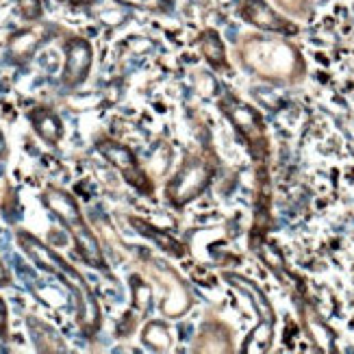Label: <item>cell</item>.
<instances>
[{"label": "cell", "mask_w": 354, "mask_h": 354, "mask_svg": "<svg viewBox=\"0 0 354 354\" xmlns=\"http://www.w3.org/2000/svg\"><path fill=\"white\" fill-rule=\"evenodd\" d=\"M241 66L272 83H296L304 76V57L294 44L276 35H245L239 46Z\"/></svg>", "instance_id": "cell-1"}, {"label": "cell", "mask_w": 354, "mask_h": 354, "mask_svg": "<svg viewBox=\"0 0 354 354\" xmlns=\"http://www.w3.org/2000/svg\"><path fill=\"white\" fill-rule=\"evenodd\" d=\"M15 239H18L20 248L30 259H33L35 266H39L41 270L59 276V279L68 285V289L72 291V296H74L76 322H79L81 330L87 337L94 335L98 330V326H100V306H98V302H96L94 294H91V289L85 283L83 276L76 272L68 263V261L61 259L55 250H50L44 241H39L37 237H33V235L24 233V230H20V233L15 235Z\"/></svg>", "instance_id": "cell-2"}, {"label": "cell", "mask_w": 354, "mask_h": 354, "mask_svg": "<svg viewBox=\"0 0 354 354\" xmlns=\"http://www.w3.org/2000/svg\"><path fill=\"white\" fill-rule=\"evenodd\" d=\"M41 200H44V205L48 207L61 222H64V226L68 228V233L74 239L76 252L81 254V259L85 261V263L91 268L104 270V257L100 250V243H98L96 235L91 233V228L85 224L83 213L79 209V203L74 200V196L64 192V189L50 187V189L44 192Z\"/></svg>", "instance_id": "cell-3"}, {"label": "cell", "mask_w": 354, "mask_h": 354, "mask_svg": "<svg viewBox=\"0 0 354 354\" xmlns=\"http://www.w3.org/2000/svg\"><path fill=\"white\" fill-rule=\"evenodd\" d=\"M213 178V165L200 155H189L183 161L180 170L167 183L165 196L174 207H185L203 194Z\"/></svg>", "instance_id": "cell-4"}, {"label": "cell", "mask_w": 354, "mask_h": 354, "mask_svg": "<svg viewBox=\"0 0 354 354\" xmlns=\"http://www.w3.org/2000/svg\"><path fill=\"white\" fill-rule=\"evenodd\" d=\"M220 109L230 120V124L237 129V133L245 140V144L250 146L252 157L263 159L268 152V146H266V133H263L261 115L252 109V106L243 104L241 100H235L230 96L220 100Z\"/></svg>", "instance_id": "cell-5"}, {"label": "cell", "mask_w": 354, "mask_h": 354, "mask_svg": "<svg viewBox=\"0 0 354 354\" xmlns=\"http://www.w3.org/2000/svg\"><path fill=\"white\" fill-rule=\"evenodd\" d=\"M96 148L100 150V155L109 161L122 176L127 178V183L133 185L137 192L152 194V180L140 167V163H137V157L133 155L131 148H127L124 144H120V142H113V140H100L96 144Z\"/></svg>", "instance_id": "cell-6"}, {"label": "cell", "mask_w": 354, "mask_h": 354, "mask_svg": "<svg viewBox=\"0 0 354 354\" xmlns=\"http://www.w3.org/2000/svg\"><path fill=\"white\" fill-rule=\"evenodd\" d=\"M241 18L252 24L259 30H266V33H281V35H296L298 26L294 22H289L287 18L272 9L266 0H243L239 7Z\"/></svg>", "instance_id": "cell-7"}, {"label": "cell", "mask_w": 354, "mask_h": 354, "mask_svg": "<svg viewBox=\"0 0 354 354\" xmlns=\"http://www.w3.org/2000/svg\"><path fill=\"white\" fill-rule=\"evenodd\" d=\"M64 50H66V64H64V74H61V83L70 89L79 87L89 76L91 61H94L91 44L83 37H70L64 46Z\"/></svg>", "instance_id": "cell-8"}, {"label": "cell", "mask_w": 354, "mask_h": 354, "mask_svg": "<svg viewBox=\"0 0 354 354\" xmlns=\"http://www.w3.org/2000/svg\"><path fill=\"white\" fill-rule=\"evenodd\" d=\"M46 39H48V28L46 26H30V28L18 30V33H13L7 41L9 59L15 61V64H24V61H28L37 53V48Z\"/></svg>", "instance_id": "cell-9"}, {"label": "cell", "mask_w": 354, "mask_h": 354, "mask_svg": "<svg viewBox=\"0 0 354 354\" xmlns=\"http://www.w3.org/2000/svg\"><path fill=\"white\" fill-rule=\"evenodd\" d=\"M159 281L170 287V296H165V300H163V313L170 317H180L183 313H187V309L192 306V298L178 276H174L170 270H167L163 276H159Z\"/></svg>", "instance_id": "cell-10"}, {"label": "cell", "mask_w": 354, "mask_h": 354, "mask_svg": "<svg viewBox=\"0 0 354 354\" xmlns=\"http://www.w3.org/2000/svg\"><path fill=\"white\" fill-rule=\"evenodd\" d=\"M224 279H226L230 285H233V287H237L239 291H243V294L252 300V304H254V309H257L261 322H268V324H274V309H272V304H270V300L266 298L263 291H261L252 281H248L245 276H239V274H224Z\"/></svg>", "instance_id": "cell-11"}, {"label": "cell", "mask_w": 354, "mask_h": 354, "mask_svg": "<svg viewBox=\"0 0 354 354\" xmlns=\"http://www.w3.org/2000/svg\"><path fill=\"white\" fill-rule=\"evenodd\" d=\"M28 120H30V124H33L35 133L46 144L55 146L61 142V137H64V124H61V120L50 109L37 106V109H33L28 113Z\"/></svg>", "instance_id": "cell-12"}, {"label": "cell", "mask_w": 354, "mask_h": 354, "mask_svg": "<svg viewBox=\"0 0 354 354\" xmlns=\"http://www.w3.org/2000/svg\"><path fill=\"white\" fill-rule=\"evenodd\" d=\"M198 48H200V53H203V57L207 59V64L211 68L224 70L228 66V61H226V48H224L222 37L218 35V30H213V28L203 30V33H200V37H198Z\"/></svg>", "instance_id": "cell-13"}, {"label": "cell", "mask_w": 354, "mask_h": 354, "mask_svg": "<svg viewBox=\"0 0 354 354\" xmlns=\"http://www.w3.org/2000/svg\"><path fill=\"white\" fill-rule=\"evenodd\" d=\"M26 324H28L30 337H33V342L39 352H66V344L55 333V328H50L48 324H44V322H39L35 317H28Z\"/></svg>", "instance_id": "cell-14"}, {"label": "cell", "mask_w": 354, "mask_h": 354, "mask_svg": "<svg viewBox=\"0 0 354 354\" xmlns=\"http://www.w3.org/2000/svg\"><path fill=\"white\" fill-rule=\"evenodd\" d=\"M196 350H203V352H230L233 348H230V337H228L224 326L207 324V326H203V330H200Z\"/></svg>", "instance_id": "cell-15"}, {"label": "cell", "mask_w": 354, "mask_h": 354, "mask_svg": "<svg viewBox=\"0 0 354 354\" xmlns=\"http://www.w3.org/2000/svg\"><path fill=\"white\" fill-rule=\"evenodd\" d=\"M144 344L155 352H167L172 348V335L163 322H148L142 333Z\"/></svg>", "instance_id": "cell-16"}, {"label": "cell", "mask_w": 354, "mask_h": 354, "mask_svg": "<svg viewBox=\"0 0 354 354\" xmlns=\"http://www.w3.org/2000/svg\"><path fill=\"white\" fill-rule=\"evenodd\" d=\"M131 222H133V226H135L137 230H140L142 235H146V237H150V239H155L163 250L172 252V254H180V252H183V250H180V245H178V241L172 239L170 235H165V233H161V230L148 226V224L142 222V220H131Z\"/></svg>", "instance_id": "cell-17"}, {"label": "cell", "mask_w": 354, "mask_h": 354, "mask_svg": "<svg viewBox=\"0 0 354 354\" xmlns=\"http://www.w3.org/2000/svg\"><path fill=\"white\" fill-rule=\"evenodd\" d=\"M274 5L294 18H309L313 13V0H274Z\"/></svg>", "instance_id": "cell-18"}, {"label": "cell", "mask_w": 354, "mask_h": 354, "mask_svg": "<svg viewBox=\"0 0 354 354\" xmlns=\"http://www.w3.org/2000/svg\"><path fill=\"white\" fill-rule=\"evenodd\" d=\"M272 326L274 324H268V322H261L259 324V328H254L252 333H250V337L245 339V344H250V342H254V352H266L268 348H270V344H272Z\"/></svg>", "instance_id": "cell-19"}, {"label": "cell", "mask_w": 354, "mask_h": 354, "mask_svg": "<svg viewBox=\"0 0 354 354\" xmlns=\"http://www.w3.org/2000/svg\"><path fill=\"white\" fill-rule=\"evenodd\" d=\"M131 285H133V302H135V306L137 309H146V306L150 304V287L142 281V279H131Z\"/></svg>", "instance_id": "cell-20"}, {"label": "cell", "mask_w": 354, "mask_h": 354, "mask_svg": "<svg viewBox=\"0 0 354 354\" xmlns=\"http://www.w3.org/2000/svg\"><path fill=\"white\" fill-rule=\"evenodd\" d=\"M18 7H20V13L24 20H30L35 22L41 18L44 13V7H41V0H18Z\"/></svg>", "instance_id": "cell-21"}, {"label": "cell", "mask_w": 354, "mask_h": 354, "mask_svg": "<svg viewBox=\"0 0 354 354\" xmlns=\"http://www.w3.org/2000/svg\"><path fill=\"white\" fill-rule=\"evenodd\" d=\"M259 254H261V259L266 261V263L270 266V268H274V270H281L283 268V261H281V254L276 252L274 248H270L268 243H263L259 248Z\"/></svg>", "instance_id": "cell-22"}, {"label": "cell", "mask_w": 354, "mask_h": 354, "mask_svg": "<svg viewBox=\"0 0 354 354\" xmlns=\"http://www.w3.org/2000/svg\"><path fill=\"white\" fill-rule=\"evenodd\" d=\"M7 328H9V313L5 300L0 298V337H7Z\"/></svg>", "instance_id": "cell-23"}, {"label": "cell", "mask_w": 354, "mask_h": 354, "mask_svg": "<svg viewBox=\"0 0 354 354\" xmlns=\"http://www.w3.org/2000/svg\"><path fill=\"white\" fill-rule=\"evenodd\" d=\"M9 283H11V274H9L7 266L3 263V261H0V287H5Z\"/></svg>", "instance_id": "cell-24"}, {"label": "cell", "mask_w": 354, "mask_h": 354, "mask_svg": "<svg viewBox=\"0 0 354 354\" xmlns=\"http://www.w3.org/2000/svg\"><path fill=\"white\" fill-rule=\"evenodd\" d=\"M7 155V144H5V137L3 133H0V159H3Z\"/></svg>", "instance_id": "cell-25"}, {"label": "cell", "mask_w": 354, "mask_h": 354, "mask_svg": "<svg viewBox=\"0 0 354 354\" xmlns=\"http://www.w3.org/2000/svg\"><path fill=\"white\" fill-rule=\"evenodd\" d=\"M66 3H89V0H66Z\"/></svg>", "instance_id": "cell-26"}]
</instances>
